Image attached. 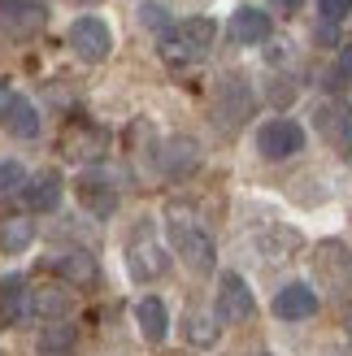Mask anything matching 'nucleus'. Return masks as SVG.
I'll return each instance as SVG.
<instances>
[{
	"label": "nucleus",
	"mask_w": 352,
	"mask_h": 356,
	"mask_svg": "<svg viewBox=\"0 0 352 356\" xmlns=\"http://www.w3.org/2000/svg\"><path fill=\"white\" fill-rule=\"evenodd\" d=\"M31 239H35V226H31L26 218H9V222H0V252L17 257V252H26V248H31Z\"/></svg>",
	"instance_id": "22"
},
{
	"label": "nucleus",
	"mask_w": 352,
	"mask_h": 356,
	"mask_svg": "<svg viewBox=\"0 0 352 356\" xmlns=\"http://www.w3.org/2000/svg\"><path fill=\"white\" fill-rule=\"evenodd\" d=\"M57 274L65 282H74V287H96L100 282V270H96V257L83 252V248H74V252H61L57 257Z\"/></svg>",
	"instance_id": "18"
},
{
	"label": "nucleus",
	"mask_w": 352,
	"mask_h": 356,
	"mask_svg": "<svg viewBox=\"0 0 352 356\" xmlns=\"http://www.w3.org/2000/svg\"><path fill=\"white\" fill-rule=\"evenodd\" d=\"M61 191H65L61 174H57V170H40L35 178H26L22 200H26V209H31V213H52V209L61 204Z\"/></svg>",
	"instance_id": "13"
},
{
	"label": "nucleus",
	"mask_w": 352,
	"mask_h": 356,
	"mask_svg": "<svg viewBox=\"0 0 352 356\" xmlns=\"http://www.w3.org/2000/svg\"><path fill=\"white\" fill-rule=\"evenodd\" d=\"M318 278L330 296H339V300L352 296V252L339 239H326L318 248Z\"/></svg>",
	"instance_id": "5"
},
{
	"label": "nucleus",
	"mask_w": 352,
	"mask_h": 356,
	"mask_svg": "<svg viewBox=\"0 0 352 356\" xmlns=\"http://www.w3.org/2000/svg\"><path fill=\"white\" fill-rule=\"evenodd\" d=\"M214 17H187V22H179L174 31L161 35V57L166 61H196L209 52V44H214Z\"/></svg>",
	"instance_id": "2"
},
{
	"label": "nucleus",
	"mask_w": 352,
	"mask_h": 356,
	"mask_svg": "<svg viewBox=\"0 0 352 356\" xmlns=\"http://www.w3.org/2000/svg\"><path fill=\"white\" fill-rule=\"evenodd\" d=\"M79 204L87 213H96V218H109L118 209V187L100 170H87V174H79Z\"/></svg>",
	"instance_id": "10"
},
{
	"label": "nucleus",
	"mask_w": 352,
	"mask_h": 356,
	"mask_svg": "<svg viewBox=\"0 0 352 356\" xmlns=\"http://www.w3.org/2000/svg\"><path fill=\"white\" fill-rule=\"evenodd\" d=\"M253 309H257V300L248 291V282L239 274H222L218 278V317L222 322H248Z\"/></svg>",
	"instance_id": "8"
},
{
	"label": "nucleus",
	"mask_w": 352,
	"mask_h": 356,
	"mask_svg": "<svg viewBox=\"0 0 352 356\" xmlns=\"http://www.w3.org/2000/svg\"><path fill=\"white\" fill-rule=\"evenodd\" d=\"M31 313V287L22 278H0V326H13Z\"/></svg>",
	"instance_id": "16"
},
{
	"label": "nucleus",
	"mask_w": 352,
	"mask_h": 356,
	"mask_svg": "<svg viewBox=\"0 0 352 356\" xmlns=\"http://www.w3.org/2000/svg\"><path fill=\"white\" fill-rule=\"evenodd\" d=\"M318 9H322L326 22H339V17L352 13V0H318Z\"/></svg>",
	"instance_id": "27"
},
{
	"label": "nucleus",
	"mask_w": 352,
	"mask_h": 356,
	"mask_svg": "<svg viewBox=\"0 0 352 356\" xmlns=\"http://www.w3.org/2000/svg\"><path fill=\"white\" fill-rule=\"evenodd\" d=\"M70 48H74L83 61H104L109 48H113V31L104 26V17L83 13V17H74V26H70Z\"/></svg>",
	"instance_id": "6"
},
{
	"label": "nucleus",
	"mask_w": 352,
	"mask_h": 356,
	"mask_svg": "<svg viewBox=\"0 0 352 356\" xmlns=\"http://www.w3.org/2000/svg\"><path fill=\"white\" fill-rule=\"evenodd\" d=\"M183 334L196 348H214L218 343V317H209V313H196L191 309L187 317H183Z\"/></svg>",
	"instance_id": "23"
},
{
	"label": "nucleus",
	"mask_w": 352,
	"mask_h": 356,
	"mask_svg": "<svg viewBox=\"0 0 352 356\" xmlns=\"http://www.w3.org/2000/svg\"><path fill=\"white\" fill-rule=\"evenodd\" d=\"M5 127H9L17 139H35V135H40V113H35V104H31L26 96L13 92L9 109H5Z\"/></svg>",
	"instance_id": "21"
},
{
	"label": "nucleus",
	"mask_w": 352,
	"mask_h": 356,
	"mask_svg": "<svg viewBox=\"0 0 352 356\" xmlns=\"http://www.w3.org/2000/svg\"><path fill=\"white\" fill-rule=\"evenodd\" d=\"M48 22V13L40 0H0V31L13 35V40H26Z\"/></svg>",
	"instance_id": "7"
},
{
	"label": "nucleus",
	"mask_w": 352,
	"mask_h": 356,
	"mask_svg": "<svg viewBox=\"0 0 352 356\" xmlns=\"http://www.w3.org/2000/svg\"><path fill=\"white\" fill-rule=\"evenodd\" d=\"M170 243H174V252L183 257V265L191 274H214V239L200 230V222H191V218H183L179 209H170Z\"/></svg>",
	"instance_id": "1"
},
{
	"label": "nucleus",
	"mask_w": 352,
	"mask_h": 356,
	"mask_svg": "<svg viewBox=\"0 0 352 356\" xmlns=\"http://www.w3.org/2000/svg\"><path fill=\"white\" fill-rule=\"evenodd\" d=\"M31 313L35 317H44V322H61V317L70 313V291L65 287H35L31 291Z\"/></svg>",
	"instance_id": "20"
},
{
	"label": "nucleus",
	"mask_w": 352,
	"mask_h": 356,
	"mask_svg": "<svg viewBox=\"0 0 352 356\" xmlns=\"http://www.w3.org/2000/svg\"><path fill=\"white\" fill-rule=\"evenodd\" d=\"M139 22L152 26V31H166V26H170V17H166L161 5H144V9H139Z\"/></svg>",
	"instance_id": "26"
},
{
	"label": "nucleus",
	"mask_w": 352,
	"mask_h": 356,
	"mask_svg": "<svg viewBox=\"0 0 352 356\" xmlns=\"http://www.w3.org/2000/svg\"><path fill=\"white\" fill-rule=\"evenodd\" d=\"M257 148L261 156H270V161H287V156H296L305 148V127L291 118H270L266 127L257 131Z\"/></svg>",
	"instance_id": "4"
},
{
	"label": "nucleus",
	"mask_w": 352,
	"mask_h": 356,
	"mask_svg": "<svg viewBox=\"0 0 352 356\" xmlns=\"http://www.w3.org/2000/svg\"><path fill=\"white\" fill-rule=\"evenodd\" d=\"M26 191V170L17 161H5L0 165V200H9V195H22Z\"/></svg>",
	"instance_id": "25"
},
{
	"label": "nucleus",
	"mask_w": 352,
	"mask_h": 356,
	"mask_svg": "<svg viewBox=\"0 0 352 356\" xmlns=\"http://www.w3.org/2000/svg\"><path fill=\"white\" fill-rule=\"evenodd\" d=\"M127 265H131V278L135 282H152V278H161L166 274V248L152 239V226L148 222H139L135 226V235L127 243Z\"/></svg>",
	"instance_id": "3"
},
{
	"label": "nucleus",
	"mask_w": 352,
	"mask_h": 356,
	"mask_svg": "<svg viewBox=\"0 0 352 356\" xmlns=\"http://www.w3.org/2000/svg\"><path fill=\"white\" fill-rule=\"evenodd\" d=\"M253 109V96H248V83L243 79H226L222 83V96H218V122L226 127H239Z\"/></svg>",
	"instance_id": "15"
},
{
	"label": "nucleus",
	"mask_w": 352,
	"mask_h": 356,
	"mask_svg": "<svg viewBox=\"0 0 352 356\" xmlns=\"http://www.w3.org/2000/svg\"><path fill=\"white\" fill-rule=\"evenodd\" d=\"M313 313H318V291L309 282H287L274 296V317H283V322H305Z\"/></svg>",
	"instance_id": "11"
},
{
	"label": "nucleus",
	"mask_w": 352,
	"mask_h": 356,
	"mask_svg": "<svg viewBox=\"0 0 352 356\" xmlns=\"http://www.w3.org/2000/svg\"><path fill=\"white\" fill-rule=\"evenodd\" d=\"M104 148H109V135L100 127H92V122H74V127L65 131V139H61V152L74 156V161H96Z\"/></svg>",
	"instance_id": "12"
},
{
	"label": "nucleus",
	"mask_w": 352,
	"mask_h": 356,
	"mask_svg": "<svg viewBox=\"0 0 352 356\" xmlns=\"http://www.w3.org/2000/svg\"><path fill=\"white\" fill-rule=\"evenodd\" d=\"M231 40L235 44H266L270 40V13L243 5L231 13Z\"/></svg>",
	"instance_id": "14"
},
{
	"label": "nucleus",
	"mask_w": 352,
	"mask_h": 356,
	"mask_svg": "<svg viewBox=\"0 0 352 356\" xmlns=\"http://www.w3.org/2000/svg\"><path fill=\"white\" fill-rule=\"evenodd\" d=\"M196 165H200V144H196V139L179 135V139H170V144L161 148V170L170 178H183V174H191Z\"/></svg>",
	"instance_id": "17"
},
{
	"label": "nucleus",
	"mask_w": 352,
	"mask_h": 356,
	"mask_svg": "<svg viewBox=\"0 0 352 356\" xmlns=\"http://www.w3.org/2000/svg\"><path fill=\"white\" fill-rule=\"evenodd\" d=\"M70 348H74V326H65V322H48L44 334H40V352H44V356H65Z\"/></svg>",
	"instance_id": "24"
},
{
	"label": "nucleus",
	"mask_w": 352,
	"mask_h": 356,
	"mask_svg": "<svg viewBox=\"0 0 352 356\" xmlns=\"http://www.w3.org/2000/svg\"><path fill=\"white\" fill-rule=\"evenodd\" d=\"M9 100H13V92H9L5 83H0V122H5V109H9Z\"/></svg>",
	"instance_id": "29"
},
{
	"label": "nucleus",
	"mask_w": 352,
	"mask_h": 356,
	"mask_svg": "<svg viewBox=\"0 0 352 356\" xmlns=\"http://www.w3.org/2000/svg\"><path fill=\"white\" fill-rule=\"evenodd\" d=\"M135 322H139V334H144L148 343H161L166 334H170V313H166V305H161L157 296L139 300V309H135Z\"/></svg>",
	"instance_id": "19"
},
{
	"label": "nucleus",
	"mask_w": 352,
	"mask_h": 356,
	"mask_svg": "<svg viewBox=\"0 0 352 356\" xmlns=\"http://www.w3.org/2000/svg\"><path fill=\"white\" fill-rule=\"evenodd\" d=\"M339 70H344V74H348V79H352V44H348V48H344V52H339Z\"/></svg>",
	"instance_id": "28"
},
{
	"label": "nucleus",
	"mask_w": 352,
	"mask_h": 356,
	"mask_svg": "<svg viewBox=\"0 0 352 356\" xmlns=\"http://www.w3.org/2000/svg\"><path fill=\"white\" fill-rule=\"evenodd\" d=\"M318 131L335 152H344V156L352 152V109L344 100H326L318 109Z\"/></svg>",
	"instance_id": "9"
}]
</instances>
